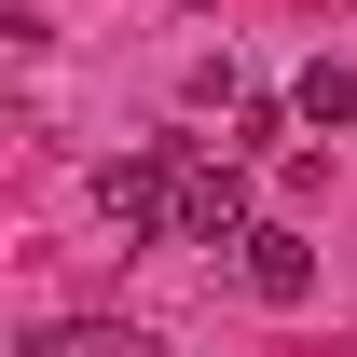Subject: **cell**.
Segmentation results:
<instances>
[{"mask_svg":"<svg viewBox=\"0 0 357 357\" xmlns=\"http://www.w3.org/2000/svg\"><path fill=\"white\" fill-rule=\"evenodd\" d=\"M261 206H248V151H192L178 137V248H248Z\"/></svg>","mask_w":357,"mask_h":357,"instance_id":"1","label":"cell"},{"mask_svg":"<svg viewBox=\"0 0 357 357\" xmlns=\"http://www.w3.org/2000/svg\"><path fill=\"white\" fill-rule=\"evenodd\" d=\"M234 261H248V289H261L275 316H289V303H316V248H303V234H289V220H261V234H248V248H234Z\"/></svg>","mask_w":357,"mask_h":357,"instance_id":"2","label":"cell"},{"mask_svg":"<svg viewBox=\"0 0 357 357\" xmlns=\"http://www.w3.org/2000/svg\"><path fill=\"white\" fill-rule=\"evenodd\" d=\"M289 110H303L316 137H344V124H357V69H344V55H316L303 83H289Z\"/></svg>","mask_w":357,"mask_h":357,"instance_id":"3","label":"cell"}]
</instances>
